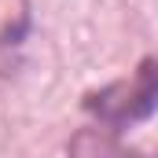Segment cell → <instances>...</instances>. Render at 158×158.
<instances>
[{"mask_svg": "<svg viewBox=\"0 0 158 158\" xmlns=\"http://www.w3.org/2000/svg\"><path fill=\"white\" fill-rule=\"evenodd\" d=\"M85 114L107 132H129L158 114V55L136 63L129 77H118L81 99Z\"/></svg>", "mask_w": 158, "mask_h": 158, "instance_id": "cell-1", "label": "cell"}]
</instances>
